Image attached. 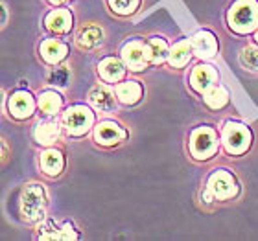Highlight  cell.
Wrapping results in <instances>:
<instances>
[{"label": "cell", "mask_w": 258, "mask_h": 241, "mask_svg": "<svg viewBox=\"0 0 258 241\" xmlns=\"http://www.w3.org/2000/svg\"><path fill=\"white\" fill-rule=\"evenodd\" d=\"M46 214V192L41 184H28L21 193V215L28 223H39Z\"/></svg>", "instance_id": "cell-1"}, {"label": "cell", "mask_w": 258, "mask_h": 241, "mask_svg": "<svg viewBox=\"0 0 258 241\" xmlns=\"http://www.w3.org/2000/svg\"><path fill=\"white\" fill-rule=\"evenodd\" d=\"M231 28L238 33L253 32L258 24V2L256 0H238L229 13Z\"/></svg>", "instance_id": "cell-2"}, {"label": "cell", "mask_w": 258, "mask_h": 241, "mask_svg": "<svg viewBox=\"0 0 258 241\" xmlns=\"http://www.w3.org/2000/svg\"><path fill=\"white\" fill-rule=\"evenodd\" d=\"M190 151L198 160H207L218 151V136L210 127H199L192 133Z\"/></svg>", "instance_id": "cell-3"}, {"label": "cell", "mask_w": 258, "mask_h": 241, "mask_svg": "<svg viewBox=\"0 0 258 241\" xmlns=\"http://www.w3.org/2000/svg\"><path fill=\"white\" fill-rule=\"evenodd\" d=\"M251 144V131L242 123L229 122L223 129V145L229 153L242 155Z\"/></svg>", "instance_id": "cell-4"}, {"label": "cell", "mask_w": 258, "mask_h": 241, "mask_svg": "<svg viewBox=\"0 0 258 241\" xmlns=\"http://www.w3.org/2000/svg\"><path fill=\"white\" fill-rule=\"evenodd\" d=\"M92 122H94V116L85 105H74V107L67 109V113L63 114L64 127L74 136L85 134L92 127Z\"/></svg>", "instance_id": "cell-5"}, {"label": "cell", "mask_w": 258, "mask_h": 241, "mask_svg": "<svg viewBox=\"0 0 258 241\" xmlns=\"http://www.w3.org/2000/svg\"><path fill=\"white\" fill-rule=\"evenodd\" d=\"M122 61L125 63L129 70L140 72L151 63V52L150 44H144L140 41H131L122 48Z\"/></svg>", "instance_id": "cell-6"}, {"label": "cell", "mask_w": 258, "mask_h": 241, "mask_svg": "<svg viewBox=\"0 0 258 241\" xmlns=\"http://www.w3.org/2000/svg\"><path fill=\"white\" fill-rule=\"evenodd\" d=\"M212 192L216 199L220 201H225V199H231L236 195L238 188H236V181L229 172H216L210 175L209 179V186H207Z\"/></svg>", "instance_id": "cell-7"}, {"label": "cell", "mask_w": 258, "mask_h": 241, "mask_svg": "<svg viewBox=\"0 0 258 241\" xmlns=\"http://www.w3.org/2000/svg\"><path fill=\"white\" fill-rule=\"evenodd\" d=\"M216 83H218V72L214 70V66H210V64H198V66L192 70L190 85H192L194 91L205 94V92L209 91L210 87H214Z\"/></svg>", "instance_id": "cell-8"}, {"label": "cell", "mask_w": 258, "mask_h": 241, "mask_svg": "<svg viewBox=\"0 0 258 241\" xmlns=\"http://www.w3.org/2000/svg\"><path fill=\"white\" fill-rule=\"evenodd\" d=\"M35 109V102L30 92L19 91L10 98V113L11 116H15L19 120H26L33 114Z\"/></svg>", "instance_id": "cell-9"}, {"label": "cell", "mask_w": 258, "mask_h": 241, "mask_svg": "<svg viewBox=\"0 0 258 241\" xmlns=\"http://www.w3.org/2000/svg\"><path fill=\"white\" fill-rule=\"evenodd\" d=\"M98 144L102 145H116L125 138V131L116 122H102L94 131Z\"/></svg>", "instance_id": "cell-10"}, {"label": "cell", "mask_w": 258, "mask_h": 241, "mask_svg": "<svg viewBox=\"0 0 258 241\" xmlns=\"http://www.w3.org/2000/svg\"><path fill=\"white\" fill-rule=\"evenodd\" d=\"M89 102L92 103V107L103 113H111L116 107V98L114 92L105 85H96L89 92Z\"/></svg>", "instance_id": "cell-11"}, {"label": "cell", "mask_w": 258, "mask_h": 241, "mask_svg": "<svg viewBox=\"0 0 258 241\" xmlns=\"http://www.w3.org/2000/svg\"><path fill=\"white\" fill-rule=\"evenodd\" d=\"M192 48H194V54L198 55V57H212V55L218 52V41L216 37L212 35L210 32H198L194 35L192 39Z\"/></svg>", "instance_id": "cell-12"}, {"label": "cell", "mask_w": 258, "mask_h": 241, "mask_svg": "<svg viewBox=\"0 0 258 241\" xmlns=\"http://www.w3.org/2000/svg\"><path fill=\"white\" fill-rule=\"evenodd\" d=\"M76 43L81 50H94L98 46L103 44V30L100 26H94V24H89V26H83L78 33V39Z\"/></svg>", "instance_id": "cell-13"}, {"label": "cell", "mask_w": 258, "mask_h": 241, "mask_svg": "<svg viewBox=\"0 0 258 241\" xmlns=\"http://www.w3.org/2000/svg\"><path fill=\"white\" fill-rule=\"evenodd\" d=\"M39 237L41 239H76L78 234H76L74 226L70 225V223L57 225L54 221H48L44 226H41Z\"/></svg>", "instance_id": "cell-14"}, {"label": "cell", "mask_w": 258, "mask_h": 241, "mask_svg": "<svg viewBox=\"0 0 258 241\" xmlns=\"http://www.w3.org/2000/svg\"><path fill=\"white\" fill-rule=\"evenodd\" d=\"M44 24H46L50 32L67 33L72 28V15H70L69 10H54L46 15Z\"/></svg>", "instance_id": "cell-15"}, {"label": "cell", "mask_w": 258, "mask_h": 241, "mask_svg": "<svg viewBox=\"0 0 258 241\" xmlns=\"http://www.w3.org/2000/svg\"><path fill=\"white\" fill-rule=\"evenodd\" d=\"M124 64L120 59H114V57H107V59H103L98 66V72L102 75L103 81H107V83H116L124 77L125 74V68Z\"/></svg>", "instance_id": "cell-16"}, {"label": "cell", "mask_w": 258, "mask_h": 241, "mask_svg": "<svg viewBox=\"0 0 258 241\" xmlns=\"http://www.w3.org/2000/svg\"><path fill=\"white\" fill-rule=\"evenodd\" d=\"M67 52H69L67 44L61 43V41H55V39H46V41L41 44V55H43V59L50 64H57L59 61H63Z\"/></svg>", "instance_id": "cell-17"}, {"label": "cell", "mask_w": 258, "mask_h": 241, "mask_svg": "<svg viewBox=\"0 0 258 241\" xmlns=\"http://www.w3.org/2000/svg\"><path fill=\"white\" fill-rule=\"evenodd\" d=\"M41 168L46 175H59L64 168L63 153L57 149H48L41 155Z\"/></svg>", "instance_id": "cell-18"}, {"label": "cell", "mask_w": 258, "mask_h": 241, "mask_svg": "<svg viewBox=\"0 0 258 241\" xmlns=\"http://www.w3.org/2000/svg\"><path fill=\"white\" fill-rule=\"evenodd\" d=\"M116 98L125 105H135L142 98V87L139 81H125L116 87Z\"/></svg>", "instance_id": "cell-19"}, {"label": "cell", "mask_w": 258, "mask_h": 241, "mask_svg": "<svg viewBox=\"0 0 258 241\" xmlns=\"http://www.w3.org/2000/svg\"><path fill=\"white\" fill-rule=\"evenodd\" d=\"M192 54H194L192 43H188V41H179L177 44H173L172 46L168 59H170V64H172V66H175V68H183L184 64L190 61Z\"/></svg>", "instance_id": "cell-20"}, {"label": "cell", "mask_w": 258, "mask_h": 241, "mask_svg": "<svg viewBox=\"0 0 258 241\" xmlns=\"http://www.w3.org/2000/svg\"><path fill=\"white\" fill-rule=\"evenodd\" d=\"M33 136H35V140H37L41 145H52L59 138V127H57V123H54V122H43L35 127Z\"/></svg>", "instance_id": "cell-21"}, {"label": "cell", "mask_w": 258, "mask_h": 241, "mask_svg": "<svg viewBox=\"0 0 258 241\" xmlns=\"http://www.w3.org/2000/svg\"><path fill=\"white\" fill-rule=\"evenodd\" d=\"M61 105H63V100L54 91H46L39 96V109L46 116H55L61 111Z\"/></svg>", "instance_id": "cell-22"}, {"label": "cell", "mask_w": 258, "mask_h": 241, "mask_svg": "<svg viewBox=\"0 0 258 241\" xmlns=\"http://www.w3.org/2000/svg\"><path fill=\"white\" fill-rule=\"evenodd\" d=\"M203 98H205V103H207L210 109H221V107H225L227 102H229V92L221 85H214L205 92Z\"/></svg>", "instance_id": "cell-23"}, {"label": "cell", "mask_w": 258, "mask_h": 241, "mask_svg": "<svg viewBox=\"0 0 258 241\" xmlns=\"http://www.w3.org/2000/svg\"><path fill=\"white\" fill-rule=\"evenodd\" d=\"M150 52H151V63L161 64L166 61V57L170 55V50H168V44L164 39L161 37H153L150 41Z\"/></svg>", "instance_id": "cell-24"}, {"label": "cell", "mask_w": 258, "mask_h": 241, "mask_svg": "<svg viewBox=\"0 0 258 241\" xmlns=\"http://www.w3.org/2000/svg\"><path fill=\"white\" fill-rule=\"evenodd\" d=\"M109 4H111L114 13H118V15H131V13L137 11L140 0H109Z\"/></svg>", "instance_id": "cell-25"}, {"label": "cell", "mask_w": 258, "mask_h": 241, "mask_svg": "<svg viewBox=\"0 0 258 241\" xmlns=\"http://www.w3.org/2000/svg\"><path fill=\"white\" fill-rule=\"evenodd\" d=\"M240 63L249 70H258V46H247L240 54Z\"/></svg>", "instance_id": "cell-26"}, {"label": "cell", "mask_w": 258, "mask_h": 241, "mask_svg": "<svg viewBox=\"0 0 258 241\" xmlns=\"http://www.w3.org/2000/svg\"><path fill=\"white\" fill-rule=\"evenodd\" d=\"M48 79H50V83H57V85H64L67 83V79H69V72L64 68H55L52 74L48 75Z\"/></svg>", "instance_id": "cell-27"}, {"label": "cell", "mask_w": 258, "mask_h": 241, "mask_svg": "<svg viewBox=\"0 0 258 241\" xmlns=\"http://www.w3.org/2000/svg\"><path fill=\"white\" fill-rule=\"evenodd\" d=\"M50 2H54V4H61V2H67V0H50Z\"/></svg>", "instance_id": "cell-28"}, {"label": "cell", "mask_w": 258, "mask_h": 241, "mask_svg": "<svg viewBox=\"0 0 258 241\" xmlns=\"http://www.w3.org/2000/svg\"><path fill=\"white\" fill-rule=\"evenodd\" d=\"M256 41H258V32H256Z\"/></svg>", "instance_id": "cell-29"}]
</instances>
